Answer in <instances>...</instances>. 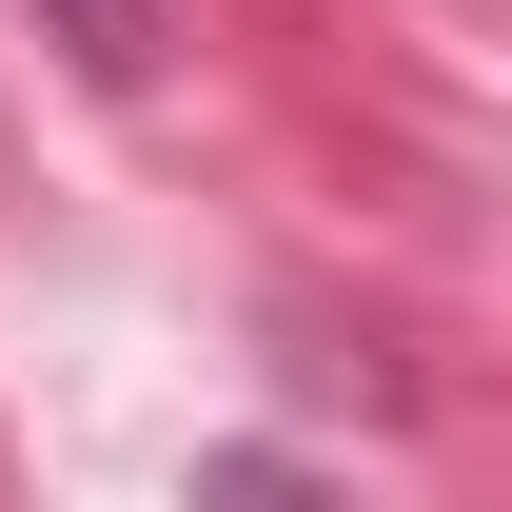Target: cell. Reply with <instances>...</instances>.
Masks as SVG:
<instances>
[{"instance_id":"6da1fadb","label":"cell","mask_w":512,"mask_h":512,"mask_svg":"<svg viewBox=\"0 0 512 512\" xmlns=\"http://www.w3.org/2000/svg\"><path fill=\"white\" fill-rule=\"evenodd\" d=\"M20 20H40L79 79H158V0H20Z\"/></svg>"}]
</instances>
